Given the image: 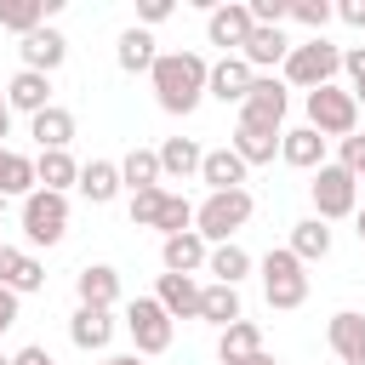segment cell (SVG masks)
Wrapping results in <instances>:
<instances>
[{
    "label": "cell",
    "mask_w": 365,
    "mask_h": 365,
    "mask_svg": "<svg viewBox=\"0 0 365 365\" xmlns=\"http://www.w3.org/2000/svg\"><path fill=\"white\" fill-rule=\"evenodd\" d=\"M154 80V97L165 114H194L200 97H205V80H211V63L200 51H160V63L148 68Z\"/></svg>",
    "instance_id": "cell-1"
},
{
    "label": "cell",
    "mask_w": 365,
    "mask_h": 365,
    "mask_svg": "<svg viewBox=\"0 0 365 365\" xmlns=\"http://www.w3.org/2000/svg\"><path fill=\"white\" fill-rule=\"evenodd\" d=\"M251 194L245 188H228V194H205V205L194 211V234L205 240V245H228L245 222H251Z\"/></svg>",
    "instance_id": "cell-2"
},
{
    "label": "cell",
    "mask_w": 365,
    "mask_h": 365,
    "mask_svg": "<svg viewBox=\"0 0 365 365\" xmlns=\"http://www.w3.org/2000/svg\"><path fill=\"white\" fill-rule=\"evenodd\" d=\"M336 68H342V51H336L325 34H308V40L291 46V57H285V86L319 91V86H336Z\"/></svg>",
    "instance_id": "cell-3"
},
{
    "label": "cell",
    "mask_w": 365,
    "mask_h": 365,
    "mask_svg": "<svg viewBox=\"0 0 365 365\" xmlns=\"http://www.w3.org/2000/svg\"><path fill=\"white\" fill-rule=\"evenodd\" d=\"M308 125L319 131V137H354L359 131V103H354V91L348 86H319V91H308Z\"/></svg>",
    "instance_id": "cell-4"
},
{
    "label": "cell",
    "mask_w": 365,
    "mask_h": 365,
    "mask_svg": "<svg viewBox=\"0 0 365 365\" xmlns=\"http://www.w3.org/2000/svg\"><path fill=\"white\" fill-rule=\"evenodd\" d=\"M302 268L308 262H297L291 245H279V251L262 257V297H268V308H302L308 302V274Z\"/></svg>",
    "instance_id": "cell-5"
},
{
    "label": "cell",
    "mask_w": 365,
    "mask_h": 365,
    "mask_svg": "<svg viewBox=\"0 0 365 365\" xmlns=\"http://www.w3.org/2000/svg\"><path fill=\"white\" fill-rule=\"evenodd\" d=\"M308 194H314V217L319 222H336V217L359 211V177L342 171V165H319L314 182H308Z\"/></svg>",
    "instance_id": "cell-6"
},
{
    "label": "cell",
    "mask_w": 365,
    "mask_h": 365,
    "mask_svg": "<svg viewBox=\"0 0 365 365\" xmlns=\"http://www.w3.org/2000/svg\"><path fill=\"white\" fill-rule=\"evenodd\" d=\"M68 234V194H51V188H34L23 200V240L29 245H57Z\"/></svg>",
    "instance_id": "cell-7"
},
{
    "label": "cell",
    "mask_w": 365,
    "mask_h": 365,
    "mask_svg": "<svg viewBox=\"0 0 365 365\" xmlns=\"http://www.w3.org/2000/svg\"><path fill=\"white\" fill-rule=\"evenodd\" d=\"M125 331H131L137 354H165V348H171V336H177V319H171L154 297H137V302L125 308Z\"/></svg>",
    "instance_id": "cell-8"
},
{
    "label": "cell",
    "mask_w": 365,
    "mask_h": 365,
    "mask_svg": "<svg viewBox=\"0 0 365 365\" xmlns=\"http://www.w3.org/2000/svg\"><path fill=\"white\" fill-rule=\"evenodd\" d=\"M285 80H274V74H257L251 80V97L240 103V120L245 125H262V131H279L285 125Z\"/></svg>",
    "instance_id": "cell-9"
},
{
    "label": "cell",
    "mask_w": 365,
    "mask_h": 365,
    "mask_svg": "<svg viewBox=\"0 0 365 365\" xmlns=\"http://www.w3.org/2000/svg\"><path fill=\"white\" fill-rule=\"evenodd\" d=\"M251 29H257L251 6H211V17H205V34H211V46H222V57H240Z\"/></svg>",
    "instance_id": "cell-10"
},
{
    "label": "cell",
    "mask_w": 365,
    "mask_h": 365,
    "mask_svg": "<svg viewBox=\"0 0 365 365\" xmlns=\"http://www.w3.org/2000/svg\"><path fill=\"white\" fill-rule=\"evenodd\" d=\"M251 80H257V68H251L245 57H217V63H211V80H205V97H217V103H245V97H251Z\"/></svg>",
    "instance_id": "cell-11"
},
{
    "label": "cell",
    "mask_w": 365,
    "mask_h": 365,
    "mask_svg": "<svg viewBox=\"0 0 365 365\" xmlns=\"http://www.w3.org/2000/svg\"><path fill=\"white\" fill-rule=\"evenodd\" d=\"M200 279L194 274H160V285H154V302L171 314V319H200Z\"/></svg>",
    "instance_id": "cell-12"
},
{
    "label": "cell",
    "mask_w": 365,
    "mask_h": 365,
    "mask_svg": "<svg viewBox=\"0 0 365 365\" xmlns=\"http://www.w3.org/2000/svg\"><path fill=\"white\" fill-rule=\"evenodd\" d=\"M6 103H11V114H46L51 108V74H34V68H17L11 74V86H6Z\"/></svg>",
    "instance_id": "cell-13"
},
{
    "label": "cell",
    "mask_w": 365,
    "mask_h": 365,
    "mask_svg": "<svg viewBox=\"0 0 365 365\" xmlns=\"http://www.w3.org/2000/svg\"><path fill=\"white\" fill-rule=\"evenodd\" d=\"M325 342L336 348V359H342V365H365V314H354V308L331 314Z\"/></svg>",
    "instance_id": "cell-14"
},
{
    "label": "cell",
    "mask_w": 365,
    "mask_h": 365,
    "mask_svg": "<svg viewBox=\"0 0 365 365\" xmlns=\"http://www.w3.org/2000/svg\"><path fill=\"white\" fill-rule=\"evenodd\" d=\"M23 68H34V74H57L63 68V57H68V40L57 34V29H34V34H23Z\"/></svg>",
    "instance_id": "cell-15"
},
{
    "label": "cell",
    "mask_w": 365,
    "mask_h": 365,
    "mask_svg": "<svg viewBox=\"0 0 365 365\" xmlns=\"http://www.w3.org/2000/svg\"><path fill=\"white\" fill-rule=\"evenodd\" d=\"M74 291H80V308H114L120 302V274L108 262H86L74 274Z\"/></svg>",
    "instance_id": "cell-16"
},
{
    "label": "cell",
    "mask_w": 365,
    "mask_h": 365,
    "mask_svg": "<svg viewBox=\"0 0 365 365\" xmlns=\"http://www.w3.org/2000/svg\"><path fill=\"white\" fill-rule=\"evenodd\" d=\"M279 160L297 165V171H319L325 165V137L314 125H297V131H279Z\"/></svg>",
    "instance_id": "cell-17"
},
{
    "label": "cell",
    "mask_w": 365,
    "mask_h": 365,
    "mask_svg": "<svg viewBox=\"0 0 365 365\" xmlns=\"http://www.w3.org/2000/svg\"><path fill=\"white\" fill-rule=\"evenodd\" d=\"M200 182H205L211 194H228V188H245V160H240L234 148H211V154L200 160Z\"/></svg>",
    "instance_id": "cell-18"
},
{
    "label": "cell",
    "mask_w": 365,
    "mask_h": 365,
    "mask_svg": "<svg viewBox=\"0 0 365 365\" xmlns=\"http://www.w3.org/2000/svg\"><path fill=\"white\" fill-rule=\"evenodd\" d=\"M108 336H114V314L108 308H74V319H68V342L74 348L97 354V348H108Z\"/></svg>",
    "instance_id": "cell-19"
},
{
    "label": "cell",
    "mask_w": 365,
    "mask_h": 365,
    "mask_svg": "<svg viewBox=\"0 0 365 365\" xmlns=\"http://www.w3.org/2000/svg\"><path fill=\"white\" fill-rule=\"evenodd\" d=\"M0 285L6 291H40L46 285V268H40V257H29V251H11V245H0Z\"/></svg>",
    "instance_id": "cell-20"
},
{
    "label": "cell",
    "mask_w": 365,
    "mask_h": 365,
    "mask_svg": "<svg viewBox=\"0 0 365 365\" xmlns=\"http://www.w3.org/2000/svg\"><path fill=\"white\" fill-rule=\"evenodd\" d=\"M160 257H165V274H200L205 257H211V245L188 228V234H171V240L160 245Z\"/></svg>",
    "instance_id": "cell-21"
},
{
    "label": "cell",
    "mask_w": 365,
    "mask_h": 365,
    "mask_svg": "<svg viewBox=\"0 0 365 365\" xmlns=\"http://www.w3.org/2000/svg\"><path fill=\"white\" fill-rule=\"evenodd\" d=\"M29 137L40 143V154H51V148H68V143H74V114L51 103L46 114H34V120H29Z\"/></svg>",
    "instance_id": "cell-22"
},
{
    "label": "cell",
    "mask_w": 365,
    "mask_h": 365,
    "mask_svg": "<svg viewBox=\"0 0 365 365\" xmlns=\"http://www.w3.org/2000/svg\"><path fill=\"white\" fill-rule=\"evenodd\" d=\"M251 68H285V57H291V40L279 34V29H251V40H245V51H240Z\"/></svg>",
    "instance_id": "cell-23"
},
{
    "label": "cell",
    "mask_w": 365,
    "mask_h": 365,
    "mask_svg": "<svg viewBox=\"0 0 365 365\" xmlns=\"http://www.w3.org/2000/svg\"><path fill=\"white\" fill-rule=\"evenodd\" d=\"M228 148H234V154H240L245 165H268V160L279 154V131H262V125H245V120H240V125H234V143H228Z\"/></svg>",
    "instance_id": "cell-24"
},
{
    "label": "cell",
    "mask_w": 365,
    "mask_h": 365,
    "mask_svg": "<svg viewBox=\"0 0 365 365\" xmlns=\"http://www.w3.org/2000/svg\"><path fill=\"white\" fill-rule=\"evenodd\" d=\"M34 177H40V188H51V194H68V188H80V165L68 160V148L34 154Z\"/></svg>",
    "instance_id": "cell-25"
},
{
    "label": "cell",
    "mask_w": 365,
    "mask_h": 365,
    "mask_svg": "<svg viewBox=\"0 0 365 365\" xmlns=\"http://www.w3.org/2000/svg\"><path fill=\"white\" fill-rule=\"evenodd\" d=\"M251 354H262V331H257L251 319H234V325L217 336V359H222V365H245Z\"/></svg>",
    "instance_id": "cell-26"
},
{
    "label": "cell",
    "mask_w": 365,
    "mask_h": 365,
    "mask_svg": "<svg viewBox=\"0 0 365 365\" xmlns=\"http://www.w3.org/2000/svg\"><path fill=\"white\" fill-rule=\"evenodd\" d=\"M114 57H120V68H125V74H148V68L160 63V51H154V34H148V29H125V34H120V46H114Z\"/></svg>",
    "instance_id": "cell-27"
},
{
    "label": "cell",
    "mask_w": 365,
    "mask_h": 365,
    "mask_svg": "<svg viewBox=\"0 0 365 365\" xmlns=\"http://www.w3.org/2000/svg\"><path fill=\"white\" fill-rule=\"evenodd\" d=\"M160 148H131L125 160H120V182L131 188V194H143V188H160Z\"/></svg>",
    "instance_id": "cell-28"
},
{
    "label": "cell",
    "mask_w": 365,
    "mask_h": 365,
    "mask_svg": "<svg viewBox=\"0 0 365 365\" xmlns=\"http://www.w3.org/2000/svg\"><path fill=\"white\" fill-rule=\"evenodd\" d=\"M120 188H125V182H120V165H114V160H91V165H80V194H86L91 205H108Z\"/></svg>",
    "instance_id": "cell-29"
},
{
    "label": "cell",
    "mask_w": 365,
    "mask_h": 365,
    "mask_svg": "<svg viewBox=\"0 0 365 365\" xmlns=\"http://www.w3.org/2000/svg\"><path fill=\"white\" fill-rule=\"evenodd\" d=\"M200 319H211V325H222V331H228L234 319H245V314H240V285H217V279H211V285L200 291Z\"/></svg>",
    "instance_id": "cell-30"
},
{
    "label": "cell",
    "mask_w": 365,
    "mask_h": 365,
    "mask_svg": "<svg viewBox=\"0 0 365 365\" xmlns=\"http://www.w3.org/2000/svg\"><path fill=\"white\" fill-rule=\"evenodd\" d=\"M200 160H205V148H200L194 137H165V143H160V171H165V177H194Z\"/></svg>",
    "instance_id": "cell-31"
},
{
    "label": "cell",
    "mask_w": 365,
    "mask_h": 365,
    "mask_svg": "<svg viewBox=\"0 0 365 365\" xmlns=\"http://www.w3.org/2000/svg\"><path fill=\"white\" fill-rule=\"evenodd\" d=\"M291 257H297V262H319V257H331V228H325L319 217H302V222L291 228Z\"/></svg>",
    "instance_id": "cell-32"
},
{
    "label": "cell",
    "mask_w": 365,
    "mask_h": 365,
    "mask_svg": "<svg viewBox=\"0 0 365 365\" xmlns=\"http://www.w3.org/2000/svg\"><path fill=\"white\" fill-rule=\"evenodd\" d=\"M40 188V177H34V160L29 154H17V148H6L0 154V194H17V200H29Z\"/></svg>",
    "instance_id": "cell-33"
},
{
    "label": "cell",
    "mask_w": 365,
    "mask_h": 365,
    "mask_svg": "<svg viewBox=\"0 0 365 365\" xmlns=\"http://www.w3.org/2000/svg\"><path fill=\"white\" fill-rule=\"evenodd\" d=\"M205 274H217V285H240L245 274H251V257H245V245H211V257H205Z\"/></svg>",
    "instance_id": "cell-34"
},
{
    "label": "cell",
    "mask_w": 365,
    "mask_h": 365,
    "mask_svg": "<svg viewBox=\"0 0 365 365\" xmlns=\"http://www.w3.org/2000/svg\"><path fill=\"white\" fill-rule=\"evenodd\" d=\"M0 29H17V34L46 29V0H0Z\"/></svg>",
    "instance_id": "cell-35"
},
{
    "label": "cell",
    "mask_w": 365,
    "mask_h": 365,
    "mask_svg": "<svg viewBox=\"0 0 365 365\" xmlns=\"http://www.w3.org/2000/svg\"><path fill=\"white\" fill-rule=\"evenodd\" d=\"M188 222H194V205H188L182 194H165V205H160V222H154V228L171 240V234H188Z\"/></svg>",
    "instance_id": "cell-36"
},
{
    "label": "cell",
    "mask_w": 365,
    "mask_h": 365,
    "mask_svg": "<svg viewBox=\"0 0 365 365\" xmlns=\"http://www.w3.org/2000/svg\"><path fill=\"white\" fill-rule=\"evenodd\" d=\"M160 205H165V188L131 194V228H154V222H160Z\"/></svg>",
    "instance_id": "cell-37"
},
{
    "label": "cell",
    "mask_w": 365,
    "mask_h": 365,
    "mask_svg": "<svg viewBox=\"0 0 365 365\" xmlns=\"http://www.w3.org/2000/svg\"><path fill=\"white\" fill-rule=\"evenodd\" d=\"M291 17L302 29H314V34H325V23L336 17V6H325V0H291Z\"/></svg>",
    "instance_id": "cell-38"
},
{
    "label": "cell",
    "mask_w": 365,
    "mask_h": 365,
    "mask_svg": "<svg viewBox=\"0 0 365 365\" xmlns=\"http://www.w3.org/2000/svg\"><path fill=\"white\" fill-rule=\"evenodd\" d=\"M336 154H342V160H336V165H342V171H354V177H359V165H365V137H359V131H354V137H342V143H336Z\"/></svg>",
    "instance_id": "cell-39"
},
{
    "label": "cell",
    "mask_w": 365,
    "mask_h": 365,
    "mask_svg": "<svg viewBox=\"0 0 365 365\" xmlns=\"http://www.w3.org/2000/svg\"><path fill=\"white\" fill-rule=\"evenodd\" d=\"M342 68H348V80H354V91L365 86V46H348L342 51Z\"/></svg>",
    "instance_id": "cell-40"
},
{
    "label": "cell",
    "mask_w": 365,
    "mask_h": 365,
    "mask_svg": "<svg viewBox=\"0 0 365 365\" xmlns=\"http://www.w3.org/2000/svg\"><path fill=\"white\" fill-rule=\"evenodd\" d=\"M137 17H143V29H154V23H165V17H171V0H143V6H137Z\"/></svg>",
    "instance_id": "cell-41"
},
{
    "label": "cell",
    "mask_w": 365,
    "mask_h": 365,
    "mask_svg": "<svg viewBox=\"0 0 365 365\" xmlns=\"http://www.w3.org/2000/svg\"><path fill=\"white\" fill-rule=\"evenodd\" d=\"M11 325H17V291H6V285H0V336H6Z\"/></svg>",
    "instance_id": "cell-42"
},
{
    "label": "cell",
    "mask_w": 365,
    "mask_h": 365,
    "mask_svg": "<svg viewBox=\"0 0 365 365\" xmlns=\"http://www.w3.org/2000/svg\"><path fill=\"white\" fill-rule=\"evenodd\" d=\"M336 17H342L348 29H365V0H342V6H336Z\"/></svg>",
    "instance_id": "cell-43"
},
{
    "label": "cell",
    "mask_w": 365,
    "mask_h": 365,
    "mask_svg": "<svg viewBox=\"0 0 365 365\" xmlns=\"http://www.w3.org/2000/svg\"><path fill=\"white\" fill-rule=\"evenodd\" d=\"M11 365H51V354H46L40 342H29V348H17V354H11Z\"/></svg>",
    "instance_id": "cell-44"
},
{
    "label": "cell",
    "mask_w": 365,
    "mask_h": 365,
    "mask_svg": "<svg viewBox=\"0 0 365 365\" xmlns=\"http://www.w3.org/2000/svg\"><path fill=\"white\" fill-rule=\"evenodd\" d=\"M11 131V103H6V91H0V137Z\"/></svg>",
    "instance_id": "cell-45"
},
{
    "label": "cell",
    "mask_w": 365,
    "mask_h": 365,
    "mask_svg": "<svg viewBox=\"0 0 365 365\" xmlns=\"http://www.w3.org/2000/svg\"><path fill=\"white\" fill-rule=\"evenodd\" d=\"M103 365H143V354H114V359H103Z\"/></svg>",
    "instance_id": "cell-46"
},
{
    "label": "cell",
    "mask_w": 365,
    "mask_h": 365,
    "mask_svg": "<svg viewBox=\"0 0 365 365\" xmlns=\"http://www.w3.org/2000/svg\"><path fill=\"white\" fill-rule=\"evenodd\" d=\"M245 365H279V359H274V354H268V348H262V354H251V359H245Z\"/></svg>",
    "instance_id": "cell-47"
},
{
    "label": "cell",
    "mask_w": 365,
    "mask_h": 365,
    "mask_svg": "<svg viewBox=\"0 0 365 365\" xmlns=\"http://www.w3.org/2000/svg\"><path fill=\"white\" fill-rule=\"evenodd\" d=\"M354 234H359V240H365V205H359V211H354Z\"/></svg>",
    "instance_id": "cell-48"
},
{
    "label": "cell",
    "mask_w": 365,
    "mask_h": 365,
    "mask_svg": "<svg viewBox=\"0 0 365 365\" xmlns=\"http://www.w3.org/2000/svg\"><path fill=\"white\" fill-rule=\"evenodd\" d=\"M348 91H354V86H348ZM354 103H359V108H365V86H359V91H354Z\"/></svg>",
    "instance_id": "cell-49"
},
{
    "label": "cell",
    "mask_w": 365,
    "mask_h": 365,
    "mask_svg": "<svg viewBox=\"0 0 365 365\" xmlns=\"http://www.w3.org/2000/svg\"><path fill=\"white\" fill-rule=\"evenodd\" d=\"M0 365H11V359H6V354H0Z\"/></svg>",
    "instance_id": "cell-50"
},
{
    "label": "cell",
    "mask_w": 365,
    "mask_h": 365,
    "mask_svg": "<svg viewBox=\"0 0 365 365\" xmlns=\"http://www.w3.org/2000/svg\"><path fill=\"white\" fill-rule=\"evenodd\" d=\"M359 177H365V165H359Z\"/></svg>",
    "instance_id": "cell-51"
},
{
    "label": "cell",
    "mask_w": 365,
    "mask_h": 365,
    "mask_svg": "<svg viewBox=\"0 0 365 365\" xmlns=\"http://www.w3.org/2000/svg\"><path fill=\"white\" fill-rule=\"evenodd\" d=\"M0 154H6V148H0Z\"/></svg>",
    "instance_id": "cell-52"
}]
</instances>
